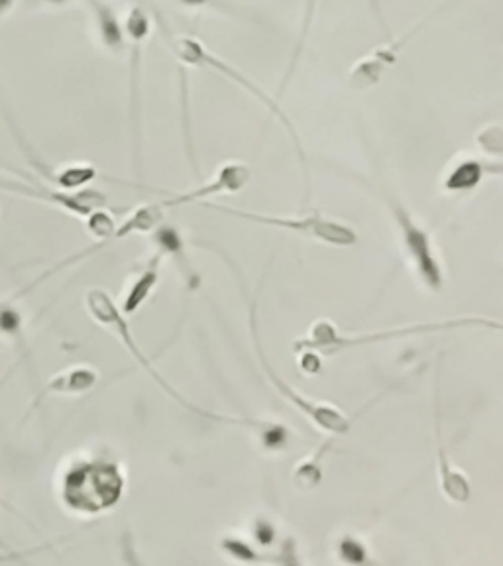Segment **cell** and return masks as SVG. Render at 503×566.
<instances>
[{"instance_id":"2","label":"cell","mask_w":503,"mask_h":566,"mask_svg":"<svg viewBox=\"0 0 503 566\" xmlns=\"http://www.w3.org/2000/svg\"><path fill=\"white\" fill-rule=\"evenodd\" d=\"M203 207L219 211L224 215L236 217V219H244V221H252V223H262V225H270V227L285 228L289 232H297L301 236L307 238H317L329 244H338V246H350L356 242V234L354 230H350L336 221L323 219L319 215H311V217H272V215H260V213H246V211H236L230 207H219V205H209L203 201Z\"/></svg>"},{"instance_id":"5","label":"cell","mask_w":503,"mask_h":566,"mask_svg":"<svg viewBox=\"0 0 503 566\" xmlns=\"http://www.w3.org/2000/svg\"><path fill=\"white\" fill-rule=\"evenodd\" d=\"M429 20H431V18H429ZM429 20L421 22L419 26H415L413 30H409L407 34H403L401 38H397L392 44L378 46V48L372 50L368 56L362 57L360 61H356L354 67H352L350 73H348V85H350V89L364 91V89L374 87V85L384 77V73L397 61V54L419 34V30H423V28L429 24Z\"/></svg>"},{"instance_id":"3","label":"cell","mask_w":503,"mask_h":566,"mask_svg":"<svg viewBox=\"0 0 503 566\" xmlns=\"http://www.w3.org/2000/svg\"><path fill=\"white\" fill-rule=\"evenodd\" d=\"M169 48H171V52L175 54V57H177L179 61H183V63H187V65H191V67H209V69H213V71L223 73L224 77L232 79V81L238 83L240 87H244V89H246L248 93H252L260 103H264L272 113L276 114V116H280L281 122H285L287 130L293 134V128H291L289 120L285 118V114L281 113L280 107H278L268 95H264L262 89L252 83V79H246L238 69L230 67L228 63H224L221 57H217L213 52H209L207 46H203V42H199V40L193 38V36H173V38H169ZM293 140H295V144H297L295 134H293Z\"/></svg>"},{"instance_id":"13","label":"cell","mask_w":503,"mask_h":566,"mask_svg":"<svg viewBox=\"0 0 503 566\" xmlns=\"http://www.w3.org/2000/svg\"><path fill=\"white\" fill-rule=\"evenodd\" d=\"M156 282H158V260H154L148 266V270L142 274V278L132 285V289L128 291L126 303H124V311L134 313L142 305V301L148 297V293L152 291Z\"/></svg>"},{"instance_id":"8","label":"cell","mask_w":503,"mask_h":566,"mask_svg":"<svg viewBox=\"0 0 503 566\" xmlns=\"http://www.w3.org/2000/svg\"><path fill=\"white\" fill-rule=\"evenodd\" d=\"M124 32L130 42V91H132V113H138V83H140V63H142V46L150 36V18L142 6H132L124 24Z\"/></svg>"},{"instance_id":"9","label":"cell","mask_w":503,"mask_h":566,"mask_svg":"<svg viewBox=\"0 0 503 566\" xmlns=\"http://www.w3.org/2000/svg\"><path fill=\"white\" fill-rule=\"evenodd\" d=\"M89 6L95 16L97 32L101 38V44L111 52V54H122L126 48V34L124 28L116 16V12L105 0H89Z\"/></svg>"},{"instance_id":"10","label":"cell","mask_w":503,"mask_h":566,"mask_svg":"<svg viewBox=\"0 0 503 566\" xmlns=\"http://www.w3.org/2000/svg\"><path fill=\"white\" fill-rule=\"evenodd\" d=\"M97 382V372L91 370L89 366H75L69 368L61 374L54 376L44 392L46 394H63V396H75V394H83L87 390H91Z\"/></svg>"},{"instance_id":"11","label":"cell","mask_w":503,"mask_h":566,"mask_svg":"<svg viewBox=\"0 0 503 566\" xmlns=\"http://www.w3.org/2000/svg\"><path fill=\"white\" fill-rule=\"evenodd\" d=\"M482 175H484L482 164H478L476 160H464V162H460L454 170L448 173L445 189L447 191H468V189H474L480 183Z\"/></svg>"},{"instance_id":"6","label":"cell","mask_w":503,"mask_h":566,"mask_svg":"<svg viewBox=\"0 0 503 566\" xmlns=\"http://www.w3.org/2000/svg\"><path fill=\"white\" fill-rule=\"evenodd\" d=\"M393 215H395V221L397 225L401 228V234H403V242L421 274V278L425 280L427 285L431 287H441V268L437 264V258L433 254V248H431V240H429V234L423 230V228L417 227L413 223V219L409 217V213L397 205V203H392Z\"/></svg>"},{"instance_id":"17","label":"cell","mask_w":503,"mask_h":566,"mask_svg":"<svg viewBox=\"0 0 503 566\" xmlns=\"http://www.w3.org/2000/svg\"><path fill=\"white\" fill-rule=\"evenodd\" d=\"M26 555L28 553H6V555H0V563H14V561H20Z\"/></svg>"},{"instance_id":"4","label":"cell","mask_w":503,"mask_h":566,"mask_svg":"<svg viewBox=\"0 0 503 566\" xmlns=\"http://www.w3.org/2000/svg\"><path fill=\"white\" fill-rule=\"evenodd\" d=\"M0 191H10V193L24 195V197L48 203V205H56L75 217H89L93 211L107 207V197L95 189H83V191L71 193L65 189H52L42 183L0 179Z\"/></svg>"},{"instance_id":"14","label":"cell","mask_w":503,"mask_h":566,"mask_svg":"<svg viewBox=\"0 0 503 566\" xmlns=\"http://www.w3.org/2000/svg\"><path fill=\"white\" fill-rule=\"evenodd\" d=\"M441 462H443V486H445V492L456 502H466L468 494H470L466 480L458 472L448 468V462L445 460V454L443 453H441Z\"/></svg>"},{"instance_id":"19","label":"cell","mask_w":503,"mask_h":566,"mask_svg":"<svg viewBox=\"0 0 503 566\" xmlns=\"http://www.w3.org/2000/svg\"><path fill=\"white\" fill-rule=\"evenodd\" d=\"M185 4H189V6H205V4H209L211 0H183Z\"/></svg>"},{"instance_id":"1","label":"cell","mask_w":503,"mask_h":566,"mask_svg":"<svg viewBox=\"0 0 503 566\" xmlns=\"http://www.w3.org/2000/svg\"><path fill=\"white\" fill-rule=\"evenodd\" d=\"M122 476L109 462L79 464L65 474L61 496L67 508L97 513L114 506L122 494Z\"/></svg>"},{"instance_id":"18","label":"cell","mask_w":503,"mask_h":566,"mask_svg":"<svg viewBox=\"0 0 503 566\" xmlns=\"http://www.w3.org/2000/svg\"><path fill=\"white\" fill-rule=\"evenodd\" d=\"M34 4H42V6H65L69 4L71 0H30Z\"/></svg>"},{"instance_id":"12","label":"cell","mask_w":503,"mask_h":566,"mask_svg":"<svg viewBox=\"0 0 503 566\" xmlns=\"http://www.w3.org/2000/svg\"><path fill=\"white\" fill-rule=\"evenodd\" d=\"M317 2L319 0H305V12H303V24H301V30H299V40H297V46H295V52H293V57H291V63L287 67V73L283 77V85H281V91L285 89V85L289 83L299 59H301V54L305 50V44L309 40V34H311V26H313V20H315V12H317Z\"/></svg>"},{"instance_id":"15","label":"cell","mask_w":503,"mask_h":566,"mask_svg":"<svg viewBox=\"0 0 503 566\" xmlns=\"http://www.w3.org/2000/svg\"><path fill=\"white\" fill-rule=\"evenodd\" d=\"M22 319L20 313L10 303H0V333L14 337L20 333Z\"/></svg>"},{"instance_id":"16","label":"cell","mask_w":503,"mask_h":566,"mask_svg":"<svg viewBox=\"0 0 503 566\" xmlns=\"http://www.w3.org/2000/svg\"><path fill=\"white\" fill-rule=\"evenodd\" d=\"M16 6V0H0V18L8 16Z\"/></svg>"},{"instance_id":"7","label":"cell","mask_w":503,"mask_h":566,"mask_svg":"<svg viewBox=\"0 0 503 566\" xmlns=\"http://www.w3.org/2000/svg\"><path fill=\"white\" fill-rule=\"evenodd\" d=\"M250 177H252V170L248 166L238 164V162H230V164H224L223 168L217 171L215 179H211L207 185L193 189L189 193L175 195L169 201H164L162 205L166 209V207L197 203V201H203V199H207L211 195H219V193H236L250 181Z\"/></svg>"}]
</instances>
